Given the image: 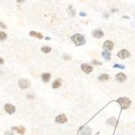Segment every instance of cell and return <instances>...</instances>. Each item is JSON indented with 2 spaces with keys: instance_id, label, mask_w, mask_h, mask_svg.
I'll return each mask as SVG.
<instances>
[{
  "instance_id": "obj_2",
  "label": "cell",
  "mask_w": 135,
  "mask_h": 135,
  "mask_svg": "<svg viewBox=\"0 0 135 135\" xmlns=\"http://www.w3.org/2000/svg\"><path fill=\"white\" fill-rule=\"evenodd\" d=\"M117 102L121 104V108H122L123 110H125V109H127V108H129V107H130L131 104V101L126 97L119 98L118 100H117Z\"/></svg>"
},
{
  "instance_id": "obj_5",
  "label": "cell",
  "mask_w": 135,
  "mask_h": 135,
  "mask_svg": "<svg viewBox=\"0 0 135 135\" xmlns=\"http://www.w3.org/2000/svg\"><path fill=\"white\" fill-rule=\"evenodd\" d=\"M57 123H59V124H64V123L67 122V117L65 114H60V115L57 116L56 118H55Z\"/></svg>"
},
{
  "instance_id": "obj_29",
  "label": "cell",
  "mask_w": 135,
  "mask_h": 135,
  "mask_svg": "<svg viewBox=\"0 0 135 135\" xmlns=\"http://www.w3.org/2000/svg\"><path fill=\"white\" fill-rule=\"evenodd\" d=\"M3 63H4V60L2 58H0V64H3Z\"/></svg>"
},
{
  "instance_id": "obj_7",
  "label": "cell",
  "mask_w": 135,
  "mask_h": 135,
  "mask_svg": "<svg viewBox=\"0 0 135 135\" xmlns=\"http://www.w3.org/2000/svg\"><path fill=\"white\" fill-rule=\"evenodd\" d=\"M103 46H104V48L105 49V50L111 51V50H113V49L114 44H113V42L112 41H109V40H108V41H104Z\"/></svg>"
},
{
  "instance_id": "obj_14",
  "label": "cell",
  "mask_w": 135,
  "mask_h": 135,
  "mask_svg": "<svg viewBox=\"0 0 135 135\" xmlns=\"http://www.w3.org/2000/svg\"><path fill=\"white\" fill-rule=\"evenodd\" d=\"M41 79L45 83H49L51 79V75L49 73H44L41 75Z\"/></svg>"
},
{
  "instance_id": "obj_12",
  "label": "cell",
  "mask_w": 135,
  "mask_h": 135,
  "mask_svg": "<svg viewBox=\"0 0 135 135\" xmlns=\"http://www.w3.org/2000/svg\"><path fill=\"white\" fill-rule=\"evenodd\" d=\"M12 130H16L18 134H20V135H24V133H25V128L23 126H19V127H12Z\"/></svg>"
},
{
  "instance_id": "obj_31",
  "label": "cell",
  "mask_w": 135,
  "mask_h": 135,
  "mask_svg": "<svg viewBox=\"0 0 135 135\" xmlns=\"http://www.w3.org/2000/svg\"><path fill=\"white\" fill-rule=\"evenodd\" d=\"M111 11L113 13H114V12H117V11H118V10H117V9H112Z\"/></svg>"
},
{
  "instance_id": "obj_28",
  "label": "cell",
  "mask_w": 135,
  "mask_h": 135,
  "mask_svg": "<svg viewBox=\"0 0 135 135\" xmlns=\"http://www.w3.org/2000/svg\"><path fill=\"white\" fill-rule=\"evenodd\" d=\"M4 135H15V134L12 132H11V131H7L4 134Z\"/></svg>"
},
{
  "instance_id": "obj_19",
  "label": "cell",
  "mask_w": 135,
  "mask_h": 135,
  "mask_svg": "<svg viewBox=\"0 0 135 135\" xmlns=\"http://www.w3.org/2000/svg\"><path fill=\"white\" fill-rule=\"evenodd\" d=\"M51 50H52V49L49 46H43L42 48H41V51H42L43 53H45V54H49V53L51 52Z\"/></svg>"
},
{
  "instance_id": "obj_8",
  "label": "cell",
  "mask_w": 135,
  "mask_h": 135,
  "mask_svg": "<svg viewBox=\"0 0 135 135\" xmlns=\"http://www.w3.org/2000/svg\"><path fill=\"white\" fill-rule=\"evenodd\" d=\"M81 69H82V70H83V72H84V73H86V74H90L91 72L93 70L92 66L88 65V64H86V63L82 64V65H81Z\"/></svg>"
},
{
  "instance_id": "obj_22",
  "label": "cell",
  "mask_w": 135,
  "mask_h": 135,
  "mask_svg": "<svg viewBox=\"0 0 135 135\" xmlns=\"http://www.w3.org/2000/svg\"><path fill=\"white\" fill-rule=\"evenodd\" d=\"M92 64H93V65H95V66H101L102 65L101 62H99V61H97V60H93L92 61Z\"/></svg>"
},
{
  "instance_id": "obj_21",
  "label": "cell",
  "mask_w": 135,
  "mask_h": 135,
  "mask_svg": "<svg viewBox=\"0 0 135 135\" xmlns=\"http://www.w3.org/2000/svg\"><path fill=\"white\" fill-rule=\"evenodd\" d=\"M7 34H6L4 32H1L0 31V41H4V40L7 38Z\"/></svg>"
},
{
  "instance_id": "obj_20",
  "label": "cell",
  "mask_w": 135,
  "mask_h": 135,
  "mask_svg": "<svg viewBox=\"0 0 135 135\" xmlns=\"http://www.w3.org/2000/svg\"><path fill=\"white\" fill-rule=\"evenodd\" d=\"M108 124L112 125H116V124H117V120L114 118V117H112L109 120H108Z\"/></svg>"
},
{
  "instance_id": "obj_32",
  "label": "cell",
  "mask_w": 135,
  "mask_h": 135,
  "mask_svg": "<svg viewBox=\"0 0 135 135\" xmlns=\"http://www.w3.org/2000/svg\"><path fill=\"white\" fill-rule=\"evenodd\" d=\"M104 16H105V18H108V17H109V15H108L107 12H105L104 13Z\"/></svg>"
},
{
  "instance_id": "obj_16",
  "label": "cell",
  "mask_w": 135,
  "mask_h": 135,
  "mask_svg": "<svg viewBox=\"0 0 135 135\" xmlns=\"http://www.w3.org/2000/svg\"><path fill=\"white\" fill-rule=\"evenodd\" d=\"M67 11H68V14L72 17L75 16L76 14V11L73 8V7H72L71 5L69 6V7H68V9H67Z\"/></svg>"
},
{
  "instance_id": "obj_10",
  "label": "cell",
  "mask_w": 135,
  "mask_h": 135,
  "mask_svg": "<svg viewBox=\"0 0 135 135\" xmlns=\"http://www.w3.org/2000/svg\"><path fill=\"white\" fill-rule=\"evenodd\" d=\"M126 79L127 77L124 73H118L116 75V80L119 82V83H123V82L126 80Z\"/></svg>"
},
{
  "instance_id": "obj_3",
  "label": "cell",
  "mask_w": 135,
  "mask_h": 135,
  "mask_svg": "<svg viewBox=\"0 0 135 135\" xmlns=\"http://www.w3.org/2000/svg\"><path fill=\"white\" fill-rule=\"evenodd\" d=\"M130 56V53L126 49H121L117 54V57L121 59H126Z\"/></svg>"
},
{
  "instance_id": "obj_1",
  "label": "cell",
  "mask_w": 135,
  "mask_h": 135,
  "mask_svg": "<svg viewBox=\"0 0 135 135\" xmlns=\"http://www.w3.org/2000/svg\"><path fill=\"white\" fill-rule=\"evenodd\" d=\"M70 39L75 43L76 46H81V45H85V43H86V39H85L84 36H83L82 34H79V33L74 34V35L70 37Z\"/></svg>"
},
{
  "instance_id": "obj_17",
  "label": "cell",
  "mask_w": 135,
  "mask_h": 135,
  "mask_svg": "<svg viewBox=\"0 0 135 135\" xmlns=\"http://www.w3.org/2000/svg\"><path fill=\"white\" fill-rule=\"evenodd\" d=\"M108 79H109V75H107V74H103V75H100V77H99V80L100 81H108Z\"/></svg>"
},
{
  "instance_id": "obj_25",
  "label": "cell",
  "mask_w": 135,
  "mask_h": 135,
  "mask_svg": "<svg viewBox=\"0 0 135 135\" xmlns=\"http://www.w3.org/2000/svg\"><path fill=\"white\" fill-rule=\"evenodd\" d=\"M0 27L3 28H7V25H6V24L3 22L0 21Z\"/></svg>"
},
{
  "instance_id": "obj_27",
  "label": "cell",
  "mask_w": 135,
  "mask_h": 135,
  "mask_svg": "<svg viewBox=\"0 0 135 135\" xmlns=\"http://www.w3.org/2000/svg\"><path fill=\"white\" fill-rule=\"evenodd\" d=\"M79 16H83V17H86L87 16V13L84 12V11H81V12H79Z\"/></svg>"
},
{
  "instance_id": "obj_11",
  "label": "cell",
  "mask_w": 135,
  "mask_h": 135,
  "mask_svg": "<svg viewBox=\"0 0 135 135\" xmlns=\"http://www.w3.org/2000/svg\"><path fill=\"white\" fill-rule=\"evenodd\" d=\"M29 35L31 36V37H36V38H37V39H40V40L43 39V38H44L42 34L38 33V32H36V31H30L29 32Z\"/></svg>"
},
{
  "instance_id": "obj_13",
  "label": "cell",
  "mask_w": 135,
  "mask_h": 135,
  "mask_svg": "<svg viewBox=\"0 0 135 135\" xmlns=\"http://www.w3.org/2000/svg\"><path fill=\"white\" fill-rule=\"evenodd\" d=\"M102 57L104 58L105 60H107V61H110L111 60V53L109 52V51H108V50H104L102 52Z\"/></svg>"
},
{
  "instance_id": "obj_15",
  "label": "cell",
  "mask_w": 135,
  "mask_h": 135,
  "mask_svg": "<svg viewBox=\"0 0 135 135\" xmlns=\"http://www.w3.org/2000/svg\"><path fill=\"white\" fill-rule=\"evenodd\" d=\"M80 134L83 135H90L92 134V130L91 129L87 128V127H84V128H81L80 129Z\"/></svg>"
},
{
  "instance_id": "obj_33",
  "label": "cell",
  "mask_w": 135,
  "mask_h": 135,
  "mask_svg": "<svg viewBox=\"0 0 135 135\" xmlns=\"http://www.w3.org/2000/svg\"><path fill=\"white\" fill-rule=\"evenodd\" d=\"M122 18H124V19H130V17L127 16H122Z\"/></svg>"
},
{
  "instance_id": "obj_6",
  "label": "cell",
  "mask_w": 135,
  "mask_h": 135,
  "mask_svg": "<svg viewBox=\"0 0 135 135\" xmlns=\"http://www.w3.org/2000/svg\"><path fill=\"white\" fill-rule=\"evenodd\" d=\"M4 109L5 111L8 114H10V115H12V114L15 113V112H16V107L11 104H6L4 106Z\"/></svg>"
},
{
  "instance_id": "obj_26",
  "label": "cell",
  "mask_w": 135,
  "mask_h": 135,
  "mask_svg": "<svg viewBox=\"0 0 135 135\" xmlns=\"http://www.w3.org/2000/svg\"><path fill=\"white\" fill-rule=\"evenodd\" d=\"M63 59L66 60V61H69L71 59V58H70V56H68V55H65V56L63 57Z\"/></svg>"
},
{
  "instance_id": "obj_34",
  "label": "cell",
  "mask_w": 135,
  "mask_h": 135,
  "mask_svg": "<svg viewBox=\"0 0 135 135\" xmlns=\"http://www.w3.org/2000/svg\"><path fill=\"white\" fill-rule=\"evenodd\" d=\"M45 40H47V41H49V40H50V38L47 37H45Z\"/></svg>"
},
{
  "instance_id": "obj_23",
  "label": "cell",
  "mask_w": 135,
  "mask_h": 135,
  "mask_svg": "<svg viewBox=\"0 0 135 135\" xmlns=\"http://www.w3.org/2000/svg\"><path fill=\"white\" fill-rule=\"evenodd\" d=\"M114 68H120V69H125V66L123 65H119V64H115L113 65Z\"/></svg>"
},
{
  "instance_id": "obj_18",
  "label": "cell",
  "mask_w": 135,
  "mask_h": 135,
  "mask_svg": "<svg viewBox=\"0 0 135 135\" xmlns=\"http://www.w3.org/2000/svg\"><path fill=\"white\" fill-rule=\"evenodd\" d=\"M61 84H62V83H61V81L59 79H57V80H55L54 83H52V87L54 89H57L61 87Z\"/></svg>"
},
{
  "instance_id": "obj_4",
  "label": "cell",
  "mask_w": 135,
  "mask_h": 135,
  "mask_svg": "<svg viewBox=\"0 0 135 135\" xmlns=\"http://www.w3.org/2000/svg\"><path fill=\"white\" fill-rule=\"evenodd\" d=\"M19 87L21 89H27L30 87V83L28 79H22L20 80H19Z\"/></svg>"
},
{
  "instance_id": "obj_9",
  "label": "cell",
  "mask_w": 135,
  "mask_h": 135,
  "mask_svg": "<svg viewBox=\"0 0 135 135\" xmlns=\"http://www.w3.org/2000/svg\"><path fill=\"white\" fill-rule=\"evenodd\" d=\"M92 36L94 37L97 38V39H100L104 37V32L100 29H96L92 31Z\"/></svg>"
},
{
  "instance_id": "obj_30",
  "label": "cell",
  "mask_w": 135,
  "mask_h": 135,
  "mask_svg": "<svg viewBox=\"0 0 135 135\" xmlns=\"http://www.w3.org/2000/svg\"><path fill=\"white\" fill-rule=\"evenodd\" d=\"M16 2H17V3H24V0H16Z\"/></svg>"
},
{
  "instance_id": "obj_24",
  "label": "cell",
  "mask_w": 135,
  "mask_h": 135,
  "mask_svg": "<svg viewBox=\"0 0 135 135\" xmlns=\"http://www.w3.org/2000/svg\"><path fill=\"white\" fill-rule=\"evenodd\" d=\"M35 98V96H34V95H32V94H28L27 95V99L28 100H33V99Z\"/></svg>"
}]
</instances>
